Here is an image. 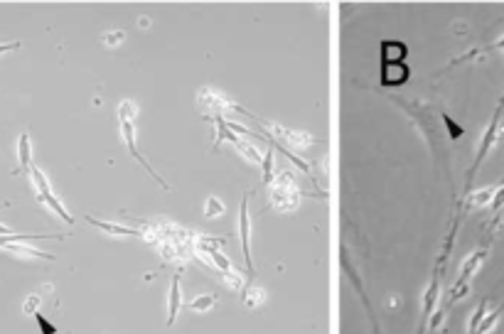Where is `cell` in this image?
Returning a JSON list of instances; mask_svg holds the SVG:
<instances>
[{
	"label": "cell",
	"mask_w": 504,
	"mask_h": 334,
	"mask_svg": "<svg viewBox=\"0 0 504 334\" xmlns=\"http://www.w3.org/2000/svg\"><path fill=\"white\" fill-rule=\"evenodd\" d=\"M300 202V192L296 187V182L291 180V172H283L281 177H276L271 185V207L276 212H293Z\"/></svg>",
	"instance_id": "cell-1"
},
{
	"label": "cell",
	"mask_w": 504,
	"mask_h": 334,
	"mask_svg": "<svg viewBox=\"0 0 504 334\" xmlns=\"http://www.w3.org/2000/svg\"><path fill=\"white\" fill-rule=\"evenodd\" d=\"M30 177H32V185H35V190H37V199H40L42 204H47V207H50L52 212H55L57 217L62 219V222H67V224H74V217L67 212V209H64V204L60 202V199L55 197V192H52L50 182H47V177H45V172H42L40 167H35V165H32V170H30Z\"/></svg>",
	"instance_id": "cell-2"
},
{
	"label": "cell",
	"mask_w": 504,
	"mask_h": 334,
	"mask_svg": "<svg viewBox=\"0 0 504 334\" xmlns=\"http://www.w3.org/2000/svg\"><path fill=\"white\" fill-rule=\"evenodd\" d=\"M259 123H261V128H264L266 133H271V136H276L278 140H283V143L293 145V148L305 150V148H310V145L315 143V138H313V136H308V133L291 131V128L278 126V123H264V121H259Z\"/></svg>",
	"instance_id": "cell-3"
},
{
	"label": "cell",
	"mask_w": 504,
	"mask_h": 334,
	"mask_svg": "<svg viewBox=\"0 0 504 334\" xmlns=\"http://www.w3.org/2000/svg\"><path fill=\"white\" fill-rule=\"evenodd\" d=\"M239 236H241V249H244V263L249 273H254V258H251V219H249V195L241 199L239 207Z\"/></svg>",
	"instance_id": "cell-4"
},
{
	"label": "cell",
	"mask_w": 504,
	"mask_h": 334,
	"mask_svg": "<svg viewBox=\"0 0 504 334\" xmlns=\"http://www.w3.org/2000/svg\"><path fill=\"white\" fill-rule=\"evenodd\" d=\"M409 64L404 59H382V84L384 86H401L409 79Z\"/></svg>",
	"instance_id": "cell-5"
},
{
	"label": "cell",
	"mask_w": 504,
	"mask_h": 334,
	"mask_svg": "<svg viewBox=\"0 0 504 334\" xmlns=\"http://www.w3.org/2000/svg\"><path fill=\"white\" fill-rule=\"evenodd\" d=\"M502 111V109H500ZM500 111L495 113V118H492V123H490V128L485 131V136H482L480 140V148H477V158H475V165H473V170H470V175H475V170L482 165V160L487 158V153H490L492 148H495V143H497V138H500Z\"/></svg>",
	"instance_id": "cell-6"
},
{
	"label": "cell",
	"mask_w": 504,
	"mask_h": 334,
	"mask_svg": "<svg viewBox=\"0 0 504 334\" xmlns=\"http://www.w3.org/2000/svg\"><path fill=\"white\" fill-rule=\"evenodd\" d=\"M200 104L205 106L207 111H212L214 116H224L227 111H237V109H239L237 104H232V101L222 99V96L214 94V91H209V89H202V91H200Z\"/></svg>",
	"instance_id": "cell-7"
},
{
	"label": "cell",
	"mask_w": 504,
	"mask_h": 334,
	"mask_svg": "<svg viewBox=\"0 0 504 334\" xmlns=\"http://www.w3.org/2000/svg\"><path fill=\"white\" fill-rule=\"evenodd\" d=\"M87 222L91 226H96V229H101L104 234H109V236H126V239H131V236H143L138 229H131V226H123V224H114V222H104V219L87 217Z\"/></svg>",
	"instance_id": "cell-8"
},
{
	"label": "cell",
	"mask_w": 504,
	"mask_h": 334,
	"mask_svg": "<svg viewBox=\"0 0 504 334\" xmlns=\"http://www.w3.org/2000/svg\"><path fill=\"white\" fill-rule=\"evenodd\" d=\"M180 307H182V285H180V276H175L168 293V327L175 325V320H178L180 315Z\"/></svg>",
	"instance_id": "cell-9"
},
{
	"label": "cell",
	"mask_w": 504,
	"mask_h": 334,
	"mask_svg": "<svg viewBox=\"0 0 504 334\" xmlns=\"http://www.w3.org/2000/svg\"><path fill=\"white\" fill-rule=\"evenodd\" d=\"M485 256H487V251H475L470 258H465L463 261V266H460V280H473V276L477 271H480V266L485 263Z\"/></svg>",
	"instance_id": "cell-10"
},
{
	"label": "cell",
	"mask_w": 504,
	"mask_h": 334,
	"mask_svg": "<svg viewBox=\"0 0 504 334\" xmlns=\"http://www.w3.org/2000/svg\"><path fill=\"white\" fill-rule=\"evenodd\" d=\"M18 170L20 172H30L32 170V145H30V136L23 133L18 140Z\"/></svg>",
	"instance_id": "cell-11"
},
{
	"label": "cell",
	"mask_w": 504,
	"mask_h": 334,
	"mask_svg": "<svg viewBox=\"0 0 504 334\" xmlns=\"http://www.w3.org/2000/svg\"><path fill=\"white\" fill-rule=\"evenodd\" d=\"M497 190H500V187H482V190L473 192V195L468 197V207H492V202H495L497 197Z\"/></svg>",
	"instance_id": "cell-12"
},
{
	"label": "cell",
	"mask_w": 504,
	"mask_h": 334,
	"mask_svg": "<svg viewBox=\"0 0 504 334\" xmlns=\"http://www.w3.org/2000/svg\"><path fill=\"white\" fill-rule=\"evenodd\" d=\"M234 148H237L239 153L244 155L246 160H249V163H254V165L264 163V155H261L259 150L254 148V143H249V140H237V145H234Z\"/></svg>",
	"instance_id": "cell-13"
},
{
	"label": "cell",
	"mask_w": 504,
	"mask_h": 334,
	"mask_svg": "<svg viewBox=\"0 0 504 334\" xmlns=\"http://www.w3.org/2000/svg\"><path fill=\"white\" fill-rule=\"evenodd\" d=\"M217 303H219L217 295H200V298H195L190 303V310L192 312H209Z\"/></svg>",
	"instance_id": "cell-14"
},
{
	"label": "cell",
	"mask_w": 504,
	"mask_h": 334,
	"mask_svg": "<svg viewBox=\"0 0 504 334\" xmlns=\"http://www.w3.org/2000/svg\"><path fill=\"white\" fill-rule=\"evenodd\" d=\"M261 170H264V185L271 187L273 185V143H271V148H268V153L264 155V163H261Z\"/></svg>",
	"instance_id": "cell-15"
},
{
	"label": "cell",
	"mask_w": 504,
	"mask_h": 334,
	"mask_svg": "<svg viewBox=\"0 0 504 334\" xmlns=\"http://www.w3.org/2000/svg\"><path fill=\"white\" fill-rule=\"evenodd\" d=\"M224 214V204H222V199L219 197H209L207 202H205V217L209 219H217V217H222Z\"/></svg>",
	"instance_id": "cell-16"
},
{
	"label": "cell",
	"mask_w": 504,
	"mask_h": 334,
	"mask_svg": "<svg viewBox=\"0 0 504 334\" xmlns=\"http://www.w3.org/2000/svg\"><path fill=\"white\" fill-rule=\"evenodd\" d=\"M468 293H470V283H468V280H460V278H458V283H455L453 290H450V300H448V303H450V305L458 303V300L465 298Z\"/></svg>",
	"instance_id": "cell-17"
},
{
	"label": "cell",
	"mask_w": 504,
	"mask_h": 334,
	"mask_svg": "<svg viewBox=\"0 0 504 334\" xmlns=\"http://www.w3.org/2000/svg\"><path fill=\"white\" fill-rule=\"evenodd\" d=\"M487 317V303H480L477 305V310L473 312V320H470V327H468V332L470 334H475L477 332V327L482 325V320Z\"/></svg>",
	"instance_id": "cell-18"
},
{
	"label": "cell",
	"mask_w": 504,
	"mask_h": 334,
	"mask_svg": "<svg viewBox=\"0 0 504 334\" xmlns=\"http://www.w3.org/2000/svg\"><path fill=\"white\" fill-rule=\"evenodd\" d=\"M500 322V312H490V315L482 320V325L477 327V332L475 334H490L492 330H495V325Z\"/></svg>",
	"instance_id": "cell-19"
},
{
	"label": "cell",
	"mask_w": 504,
	"mask_h": 334,
	"mask_svg": "<svg viewBox=\"0 0 504 334\" xmlns=\"http://www.w3.org/2000/svg\"><path fill=\"white\" fill-rule=\"evenodd\" d=\"M136 104H131V101H123L119 106V121H136Z\"/></svg>",
	"instance_id": "cell-20"
},
{
	"label": "cell",
	"mask_w": 504,
	"mask_h": 334,
	"mask_svg": "<svg viewBox=\"0 0 504 334\" xmlns=\"http://www.w3.org/2000/svg\"><path fill=\"white\" fill-rule=\"evenodd\" d=\"M35 320H37V325H40L42 334H55V332H57V327L52 325V322H47L45 317L40 315V312H35Z\"/></svg>",
	"instance_id": "cell-21"
},
{
	"label": "cell",
	"mask_w": 504,
	"mask_h": 334,
	"mask_svg": "<svg viewBox=\"0 0 504 334\" xmlns=\"http://www.w3.org/2000/svg\"><path fill=\"white\" fill-rule=\"evenodd\" d=\"M246 295H251V298H246V305H249V307H254V305H261V303H264V290L256 288V290H249V293H246Z\"/></svg>",
	"instance_id": "cell-22"
},
{
	"label": "cell",
	"mask_w": 504,
	"mask_h": 334,
	"mask_svg": "<svg viewBox=\"0 0 504 334\" xmlns=\"http://www.w3.org/2000/svg\"><path fill=\"white\" fill-rule=\"evenodd\" d=\"M104 40H106V45L109 47H116V45H121L123 42V32H106Z\"/></svg>",
	"instance_id": "cell-23"
},
{
	"label": "cell",
	"mask_w": 504,
	"mask_h": 334,
	"mask_svg": "<svg viewBox=\"0 0 504 334\" xmlns=\"http://www.w3.org/2000/svg\"><path fill=\"white\" fill-rule=\"evenodd\" d=\"M37 305H40V298H37V295H32L28 303H25V312H28V315H35V312H37Z\"/></svg>",
	"instance_id": "cell-24"
},
{
	"label": "cell",
	"mask_w": 504,
	"mask_h": 334,
	"mask_svg": "<svg viewBox=\"0 0 504 334\" xmlns=\"http://www.w3.org/2000/svg\"><path fill=\"white\" fill-rule=\"evenodd\" d=\"M504 207V187H500V190H497V197H495V202H492V209H502Z\"/></svg>",
	"instance_id": "cell-25"
},
{
	"label": "cell",
	"mask_w": 504,
	"mask_h": 334,
	"mask_svg": "<svg viewBox=\"0 0 504 334\" xmlns=\"http://www.w3.org/2000/svg\"><path fill=\"white\" fill-rule=\"evenodd\" d=\"M443 118H445V126H448V131H453V138H458L460 133H463V128H460V126H455V123L450 121V116H443Z\"/></svg>",
	"instance_id": "cell-26"
},
{
	"label": "cell",
	"mask_w": 504,
	"mask_h": 334,
	"mask_svg": "<svg viewBox=\"0 0 504 334\" xmlns=\"http://www.w3.org/2000/svg\"><path fill=\"white\" fill-rule=\"evenodd\" d=\"M0 236H15V231H13V229H8V226L0 224Z\"/></svg>",
	"instance_id": "cell-27"
},
{
	"label": "cell",
	"mask_w": 504,
	"mask_h": 334,
	"mask_svg": "<svg viewBox=\"0 0 504 334\" xmlns=\"http://www.w3.org/2000/svg\"><path fill=\"white\" fill-rule=\"evenodd\" d=\"M492 50H500V52H504V37H500V40H497L495 45H492Z\"/></svg>",
	"instance_id": "cell-28"
},
{
	"label": "cell",
	"mask_w": 504,
	"mask_h": 334,
	"mask_svg": "<svg viewBox=\"0 0 504 334\" xmlns=\"http://www.w3.org/2000/svg\"><path fill=\"white\" fill-rule=\"evenodd\" d=\"M0 209H3V207H0Z\"/></svg>",
	"instance_id": "cell-29"
}]
</instances>
